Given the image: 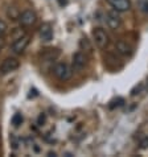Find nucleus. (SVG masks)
Here are the masks:
<instances>
[{
	"mask_svg": "<svg viewBox=\"0 0 148 157\" xmlns=\"http://www.w3.org/2000/svg\"><path fill=\"white\" fill-rule=\"evenodd\" d=\"M53 74L61 82H66L72 78L73 75V69L72 66H69V63L66 62H57L53 67Z\"/></svg>",
	"mask_w": 148,
	"mask_h": 157,
	"instance_id": "f257e3e1",
	"label": "nucleus"
},
{
	"mask_svg": "<svg viewBox=\"0 0 148 157\" xmlns=\"http://www.w3.org/2000/svg\"><path fill=\"white\" fill-rule=\"evenodd\" d=\"M20 67V61L16 57H8L0 63V75H7Z\"/></svg>",
	"mask_w": 148,
	"mask_h": 157,
	"instance_id": "f03ea898",
	"label": "nucleus"
},
{
	"mask_svg": "<svg viewBox=\"0 0 148 157\" xmlns=\"http://www.w3.org/2000/svg\"><path fill=\"white\" fill-rule=\"evenodd\" d=\"M93 38H94V42L99 49H104V48L108 46L110 44V37L108 34L106 33V30L102 29V28H95L93 30Z\"/></svg>",
	"mask_w": 148,
	"mask_h": 157,
	"instance_id": "7ed1b4c3",
	"label": "nucleus"
},
{
	"mask_svg": "<svg viewBox=\"0 0 148 157\" xmlns=\"http://www.w3.org/2000/svg\"><path fill=\"white\" fill-rule=\"evenodd\" d=\"M29 41H30V37L28 36V34H24V36L17 37L16 40L14 41V44H12V46H11L12 53L23 54L25 52V49L28 48V45H29Z\"/></svg>",
	"mask_w": 148,
	"mask_h": 157,
	"instance_id": "20e7f679",
	"label": "nucleus"
},
{
	"mask_svg": "<svg viewBox=\"0 0 148 157\" xmlns=\"http://www.w3.org/2000/svg\"><path fill=\"white\" fill-rule=\"evenodd\" d=\"M104 20H106L107 27L110 28V29H112V30L119 29L120 25H122V19H120V16H119V12L115 11V10L108 11L107 13H106V16H104Z\"/></svg>",
	"mask_w": 148,
	"mask_h": 157,
	"instance_id": "39448f33",
	"label": "nucleus"
},
{
	"mask_svg": "<svg viewBox=\"0 0 148 157\" xmlns=\"http://www.w3.org/2000/svg\"><path fill=\"white\" fill-rule=\"evenodd\" d=\"M17 19H19L21 25H24V27H30V25H33L37 21V15L33 10H24L19 15Z\"/></svg>",
	"mask_w": 148,
	"mask_h": 157,
	"instance_id": "423d86ee",
	"label": "nucleus"
},
{
	"mask_svg": "<svg viewBox=\"0 0 148 157\" xmlns=\"http://www.w3.org/2000/svg\"><path fill=\"white\" fill-rule=\"evenodd\" d=\"M86 63V56L82 52H76L72 58V69L73 71H81Z\"/></svg>",
	"mask_w": 148,
	"mask_h": 157,
	"instance_id": "0eeeda50",
	"label": "nucleus"
},
{
	"mask_svg": "<svg viewBox=\"0 0 148 157\" xmlns=\"http://www.w3.org/2000/svg\"><path fill=\"white\" fill-rule=\"evenodd\" d=\"M38 36H40V40L42 42H49L53 38V28L49 23H44L40 27V30H38Z\"/></svg>",
	"mask_w": 148,
	"mask_h": 157,
	"instance_id": "6e6552de",
	"label": "nucleus"
},
{
	"mask_svg": "<svg viewBox=\"0 0 148 157\" xmlns=\"http://www.w3.org/2000/svg\"><path fill=\"white\" fill-rule=\"evenodd\" d=\"M107 3L118 12H127L131 8L130 0H107Z\"/></svg>",
	"mask_w": 148,
	"mask_h": 157,
	"instance_id": "1a4fd4ad",
	"label": "nucleus"
},
{
	"mask_svg": "<svg viewBox=\"0 0 148 157\" xmlns=\"http://www.w3.org/2000/svg\"><path fill=\"white\" fill-rule=\"evenodd\" d=\"M116 52H118L119 54L124 56V57H130V56H132L134 49L127 41L119 40L118 42H116Z\"/></svg>",
	"mask_w": 148,
	"mask_h": 157,
	"instance_id": "9d476101",
	"label": "nucleus"
},
{
	"mask_svg": "<svg viewBox=\"0 0 148 157\" xmlns=\"http://www.w3.org/2000/svg\"><path fill=\"white\" fill-rule=\"evenodd\" d=\"M60 56V50L58 49H53V48H49V49H45L42 52V56H41V59L42 62H53L58 58Z\"/></svg>",
	"mask_w": 148,
	"mask_h": 157,
	"instance_id": "9b49d317",
	"label": "nucleus"
},
{
	"mask_svg": "<svg viewBox=\"0 0 148 157\" xmlns=\"http://www.w3.org/2000/svg\"><path fill=\"white\" fill-rule=\"evenodd\" d=\"M138 8L142 13L148 15V0H138Z\"/></svg>",
	"mask_w": 148,
	"mask_h": 157,
	"instance_id": "f8f14e48",
	"label": "nucleus"
},
{
	"mask_svg": "<svg viewBox=\"0 0 148 157\" xmlns=\"http://www.w3.org/2000/svg\"><path fill=\"white\" fill-rule=\"evenodd\" d=\"M80 48H81L82 50L90 52V50H91V44H90V41H89L86 37H82L81 40H80Z\"/></svg>",
	"mask_w": 148,
	"mask_h": 157,
	"instance_id": "ddd939ff",
	"label": "nucleus"
},
{
	"mask_svg": "<svg viewBox=\"0 0 148 157\" xmlns=\"http://www.w3.org/2000/svg\"><path fill=\"white\" fill-rule=\"evenodd\" d=\"M23 120H24V117L21 114H15L14 117H12V124L15 125V127H19V125L23 123Z\"/></svg>",
	"mask_w": 148,
	"mask_h": 157,
	"instance_id": "4468645a",
	"label": "nucleus"
},
{
	"mask_svg": "<svg viewBox=\"0 0 148 157\" xmlns=\"http://www.w3.org/2000/svg\"><path fill=\"white\" fill-rule=\"evenodd\" d=\"M7 30H8L7 23H6V21H4L3 19H0V37H3L4 34L7 33Z\"/></svg>",
	"mask_w": 148,
	"mask_h": 157,
	"instance_id": "2eb2a0df",
	"label": "nucleus"
},
{
	"mask_svg": "<svg viewBox=\"0 0 148 157\" xmlns=\"http://www.w3.org/2000/svg\"><path fill=\"white\" fill-rule=\"evenodd\" d=\"M139 147L140 149H148V136H143L139 140Z\"/></svg>",
	"mask_w": 148,
	"mask_h": 157,
	"instance_id": "dca6fc26",
	"label": "nucleus"
},
{
	"mask_svg": "<svg viewBox=\"0 0 148 157\" xmlns=\"http://www.w3.org/2000/svg\"><path fill=\"white\" fill-rule=\"evenodd\" d=\"M44 121H45V116L44 115H40V117H38V124H42V123H44Z\"/></svg>",
	"mask_w": 148,
	"mask_h": 157,
	"instance_id": "f3484780",
	"label": "nucleus"
},
{
	"mask_svg": "<svg viewBox=\"0 0 148 157\" xmlns=\"http://www.w3.org/2000/svg\"><path fill=\"white\" fill-rule=\"evenodd\" d=\"M4 48V40H3V37H0V50H2Z\"/></svg>",
	"mask_w": 148,
	"mask_h": 157,
	"instance_id": "a211bd4d",
	"label": "nucleus"
}]
</instances>
